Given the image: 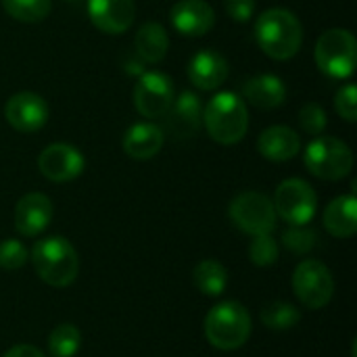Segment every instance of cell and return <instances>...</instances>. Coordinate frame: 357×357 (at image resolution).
<instances>
[{"label":"cell","mask_w":357,"mask_h":357,"mask_svg":"<svg viewBox=\"0 0 357 357\" xmlns=\"http://www.w3.org/2000/svg\"><path fill=\"white\" fill-rule=\"evenodd\" d=\"M255 40L259 48L276 61L293 59L303 44V25L287 8H268L257 17Z\"/></svg>","instance_id":"6da1fadb"},{"label":"cell","mask_w":357,"mask_h":357,"mask_svg":"<svg viewBox=\"0 0 357 357\" xmlns=\"http://www.w3.org/2000/svg\"><path fill=\"white\" fill-rule=\"evenodd\" d=\"M31 264L40 280L56 289L73 284L79 270L77 251L63 236H48L36 243L31 249Z\"/></svg>","instance_id":"7a4b0ae2"},{"label":"cell","mask_w":357,"mask_h":357,"mask_svg":"<svg viewBox=\"0 0 357 357\" xmlns=\"http://www.w3.org/2000/svg\"><path fill=\"white\" fill-rule=\"evenodd\" d=\"M203 123L215 142L236 144L245 138L249 128L247 105L234 92H218L203 109Z\"/></svg>","instance_id":"3957f363"},{"label":"cell","mask_w":357,"mask_h":357,"mask_svg":"<svg viewBox=\"0 0 357 357\" xmlns=\"http://www.w3.org/2000/svg\"><path fill=\"white\" fill-rule=\"evenodd\" d=\"M205 337L220 351L241 349L251 337V314L236 301H224L205 316Z\"/></svg>","instance_id":"277c9868"},{"label":"cell","mask_w":357,"mask_h":357,"mask_svg":"<svg viewBox=\"0 0 357 357\" xmlns=\"http://www.w3.org/2000/svg\"><path fill=\"white\" fill-rule=\"evenodd\" d=\"M314 56L322 73H326L333 79H345L356 71V36L343 27L328 29L318 38Z\"/></svg>","instance_id":"5b68a950"},{"label":"cell","mask_w":357,"mask_h":357,"mask_svg":"<svg viewBox=\"0 0 357 357\" xmlns=\"http://www.w3.org/2000/svg\"><path fill=\"white\" fill-rule=\"evenodd\" d=\"M303 161L310 174H314L316 178L337 182L349 176L354 167V153L343 140L335 136H316L307 144Z\"/></svg>","instance_id":"8992f818"},{"label":"cell","mask_w":357,"mask_h":357,"mask_svg":"<svg viewBox=\"0 0 357 357\" xmlns=\"http://www.w3.org/2000/svg\"><path fill=\"white\" fill-rule=\"evenodd\" d=\"M228 213H230L232 224L251 236L272 234L276 228V222H278L272 199L266 197L264 192H255V190H247V192H241L238 197H234Z\"/></svg>","instance_id":"52a82bcc"},{"label":"cell","mask_w":357,"mask_h":357,"mask_svg":"<svg viewBox=\"0 0 357 357\" xmlns=\"http://www.w3.org/2000/svg\"><path fill=\"white\" fill-rule=\"evenodd\" d=\"M276 215L291 226H307L318 209V197L314 188L301 178L284 180L274 192Z\"/></svg>","instance_id":"ba28073f"},{"label":"cell","mask_w":357,"mask_h":357,"mask_svg":"<svg viewBox=\"0 0 357 357\" xmlns=\"http://www.w3.org/2000/svg\"><path fill=\"white\" fill-rule=\"evenodd\" d=\"M293 291L307 310H322L335 295V280L322 261L305 259L293 274Z\"/></svg>","instance_id":"9c48e42d"},{"label":"cell","mask_w":357,"mask_h":357,"mask_svg":"<svg viewBox=\"0 0 357 357\" xmlns=\"http://www.w3.org/2000/svg\"><path fill=\"white\" fill-rule=\"evenodd\" d=\"M174 102V84L161 71H146L134 88V105L142 117H165Z\"/></svg>","instance_id":"30bf717a"},{"label":"cell","mask_w":357,"mask_h":357,"mask_svg":"<svg viewBox=\"0 0 357 357\" xmlns=\"http://www.w3.org/2000/svg\"><path fill=\"white\" fill-rule=\"evenodd\" d=\"M84 165H86L84 155L75 146L65 144V142L48 144L38 157L40 174L46 180L56 182V184L75 180L84 172Z\"/></svg>","instance_id":"8fae6325"},{"label":"cell","mask_w":357,"mask_h":357,"mask_svg":"<svg viewBox=\"0 0 357 357\" xmlns=\"http://www.w3.org/2000/svg\"><path fill=\"white\" fill-rule=\"evenodd\" d=\"M4 117L13 130L33 134L48 121V105L36 92H17L4 105Z\"/></svg>","instance_id":"7c38bea8"},{"label":"cell","mask_w":357,"mask_h":357,"mask_svg":"<svg viewBox=\"0 0 357 357\" xmlns=\"http://www.w3.org/2000/svg\"><path fill=\"white\" fill-rule=\"evenodd\" d=\"M52 203L42 192H27L19 199L15 207V228L23 236L42 234L52 222Z\"/></svg>","instance_id":"4fadbf2b"},{"label":"cell","mask_w":357,"mask_h":357,"mask_svg":"<svg viewBox=\"0 0 357 357\" xmlns=\"http://www.w3.org/2000/svg\"><path fill=\"white\" fill-rule=\"evenodd\" d=\"M88 15L102 33H123L132 27L136 6L132 0H88Z\"/></svg>","instance_id":"5bb4252c"},{"label":"cell","mask_w":357,"mask_h":357,"mask_svg":"<svg viewBox=\"0 0 357 357\" xmlns=\"http://www.w3.org/2000/svg\"><path fill=\"white\" fill-rule=\"evenodd\" d=\"M169 19L178 33L188 38H201L213 27L215 13L205 0H178L172 6Z\"/></svg>","instance_id":"9a60e30c"},{"label":"cell","mask_w":357,"mask_h":357,"mask_svg":"<svg viewBox=\"0 0 357 357\" xmlns=\"http://www.w3.org/2000/svg\"><path fill=\"white\" fill-rule=\"evenodd\" d=\"M165 117H167L165 130L174 138H190V136H195L199 132L201 123H203L201 98L195 92L184 90L178 98H174V102H172L169 111L165 113Z\"/></svg>","instance_id":"2e32d148"},{"label":"cell","mask_w":357,"mask_h":357,"mask_svg":"<svg viewBox=\"0 0 357 357\" xmlns=\"http://www.w3.org/2000/svg\"><path fill=\"white\" fill-rule=\"evenodd\" d=\"M188 77L199 90H218L228 77V61L218 50L203 48L190 59Z\"/></svg>","instance_id":"e0dca14e"},{"label":"cell","mask_w":357,"mask_h":357,"mask_svg":"<svg viewBox=\"0 0 357 357\" xmlns=\"http://www.w3.org/2000/svg\"><path fill=\"white\" fill-rule=\"evenodd\" d=\"M257 151L268 159V161H289L301 151V138L295 130L287 126H272L259 134L257 140Z\"/></svg>","instance_id":"ac0fdd59"},{"label":"cell","mask_w":357,"mask_h":357,"mask_svg":"<svg viewBox=\"0 0 357 357\" xmlns=\"http://www.w3.org/2000/svg\"><path fill=\"white\" fill-rule=\"evenodd\" d=\"M163 140H165L163 128H159L157 123H151V121H140V123H134L126 132V136H123V151L132 159L144 161V159L155 157L161 151Z\"/></svg>","instance_id":"d6986e66"},{"label":"cell","mask_w":357,"mask_h":357,"mask_svg":"<svg viewBox=\"0 0 357 357\" xmlns=\"http://www.w3.org/2000/svg\"><path fill=\"white\" fill-rule=\"evenodd\" d=\"M243 94L257 109H278L287 100V86L278 75L261 73L247 79Z\"/></svg>","instance_id":"ffe728a7"},{"label":"cell","mask_w":357,"mask_h":357,"mask_svg":"<svg viewBox=\"0 0 357 357\" xmlns=\"http://www.w3.org/2000/svg\"><path fill=\"white\" fill-rule=\"evenodd\" d=\"M324 228L337 238H351L357 232V201L354 195L337 197L324 209Z\"/></svg>","instance_id":"44dd1931"},{"label":"cell","mask_w":357,"mask_h":357,"mask_svg":"<svg viewBox=\"0 0 357 357\" xmlns=\"http://www.w3.org/2000/svg\"><path fill=\"white\" fill-rule=\"evenodd\" d=\"M134 50L144 63H161L169 50V36L165 27L155 21L140 25L134 38Z\"/></svg>","instance_id":"7402d4cb"},{"label":"cell","mask_w":357,"mask_h":357,"mask_svg":"<svg viewBox=\"0 0 357 357\" xmlns=\"http://www.w3.org/2000/svg\"><path fill=\"white\" fill-rule=\"evenodd\" d=\"M192 282L199 293L207 297H218L224 293L228 284V272L226 268L215 259H203L192 270Z\"/></svg>","instance_id":"603a6c76"},{"label":"cell","mask_w":357,"mask_h":357,"mask_svg":"<svg viewBox=\"0 0 357 357\" xmlns=\"http://www.w3.org/2000/svg\"><path fill=\"white\" fill-rule=\"evenodd\" d=\"M261 322L270 331H291L301 322V314L287 301H270L261 310Z\"/></svg>","instance_id":"cb8c5ba5"},{"label":"cell","mask_w":357,"mask_h":357,"mask_svg":"<svg viewBox=\"0 0 357 357\" xmlns=\"http://www.w3.org/2000/svg\"><path fill=\"white\" fill-rule=\"evenodd\" d=\"M82 335L73 324H59L48 337L50 357H73L79 351Z\"/></svg>","instance_id":"d4e9b609"},{"label":"cell","mask_w":357,"mask_h":357,"mask_svg":"<svg viewBox=\"0 0 357 357\" xmlns=\"http://www.w3.org/2000/svg\"><path fill=\"white\" fill-rule=\"evenodd\" d=\"M4 10L23 23H38L48 17L52 0H2Z\"/></svg>","instance_id":"484cf974"},{"label":"cell","mask_w":357,"mask_h":357,"mask_svg":"<svg viewBox=\"0 0 357 357\" xmlns=\"http://www.w3.org/2000/svg\"><path fill=\"white\" fill-rule=\"evenodd\" d=\"M282 245L295 255H305L318 245V234L307 226H291L282 234Z\"/></svg>","instance_id":"4316f807"},{"label":"cell","mask_w":357,"mask_h":357,"mask_svg":"<svg viewBox=\"0 0 357 357\" xmlns=\"http://www.w3.org/2000/svg\"><path fill=\"white\" fill-rule=\"evenodd\" d=\"M249 259L259 268L274 266L278 261V243L270 234L253 236L249 245Z\"/></svg>","instance_id":"83f0119b"},{"label":"cell","mask_w":357,"mask_h":357,"mask_svg":"<svg viewBox=\"0 0 357 357\" xmlns=\"http://www.w3.org/2000/svg\"><path fill=\"white\" fill-rule=\"evenodd\" d=\"M27 264V249L17 238H4L0 241V268L15 272L21 270Z\"/></svg>","instance_id":"f1b7e54d"},{"label":"cell","mask_w":357,"mask_h":357,"mask_svg":"<svg viewBox=\"0 0 357 357\" xmlns=\"http://www.w3.org/2000/svg\"><path fill=\"white\" fill-rule=\"evenodd\" d=\"M299 123L305 134L320 136L328 126V117H326V111L318 102H305L299 111Z\"/></svg>","instance_id":"f546056e"},{"label":"cell","mask_w":357,"mask_h":357,"mask_svg":"<svg viewBox=\"0 0 357 357\" xmlns=\"http://www.w3.org/2000/svg\"><path fill=\"white\" fill-rule=\"evenodd\" d=\"M335 109L337 113L347 119V121H356L357 119V90L356 84H345L337 96H335Z\"/></svg>","instance_id":"4dcf8cb0"},{"label":"cell","mask_w":357,"mask_h":357,"mask_svg":"<svg viewBox=\"0 0 357 357\" xmlns=\"http://www.w3.org/2000/svg\"><path fill=\"white\" fill-rule=\"evenodd\" d=\"M224 6L226 13L238 23H247L255 13V0H224Z\"/></svg>","instance_id":"1f68e13d"},{"label":"cell","mask_w":357,"mask_h":357,"mask_svg":"<svg viewBox=\"0 0 357 357\" xmlns=\"http://www.w3.org/2000/svg\"><path fill=\"white\" fill-rule=\"evenodd\" d=\"M2 357H46L38 347H33V345H15V347H10L6 354Z\"/></svg>","instance_id":"d6a6232c"},{"label":"cell","mask_w":357,"mask_h":357,"mask_svg":"<svg viewBox=\"0 0 357 357\" xmlns=\"http://www.w3.org/2000/svg\"><path fill=\"white\" fill-rule=\"evenodd\" d=\"M67 2H71V0H67Z\"/></svg>","instance_id":"836d02e7"}]
</instances>
